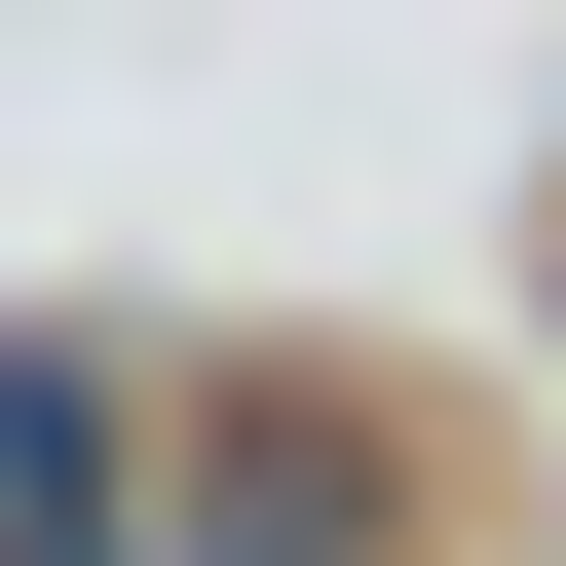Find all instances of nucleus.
I'll list each match as a JSON object with an SVG mask.
<instances>
[{
  "instance_id": "f257e3e1",
  "label": "nucleus",
  "mask_w": 566,
  "mask_h": 566,
  "mask_svg": "<svg viewBox=\"0 0 566 566\" xmlns=\"http://www.w3.org/2000/svg\"><path fill=\"white\" fill-rule=\"evenodd\" d=\"M0 566H114V378L0 340Z\"/></svg>"
},
{
  "instance_id": "f03ea898",
  "label": "nucleus",
  "mask_w": 566,
  "mask_h": 566,
  "mask_svg": "<svg viewBox=\"0 0 566 566\" xmlns=\"http://www.w3.org/2000/svg\"><path fill=\"white\" fill-rule=\"evenodd\" d=\"M189 566H378V528H340V453H264V491H227Z\"/></svg>"
}]
</instances>
